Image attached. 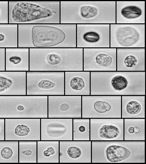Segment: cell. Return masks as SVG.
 Here are the masks:
<instances>
[{
    "mask_svg": "<svg viewBox=\"0 0 146 164\" xmlns=\"http://www.w3.org/2000/svg\"><path fill=\"white\" fill-rule=\"evenodd\" d=\"M18 25V47H76V24Z\"/></svg>",
    "mask_w": 146,
    "mask_h": 164,
    "instance_id": "cell-1",
    "label": "cell"
},
{
    "mask_svg": "<svg viewBox=\"0 0 146 164\" xmlns=\"http://www.w3.org/2000/svg\"><path fill=\"white\" fill-rule=\"evenodd\" d=\"M91 95H145V71H91Z\"/></svg>",
    "mask_w": 146,
    "mask_h": 164,
    "instance_id": "cell-2",
    "label": "cell"
},
{
    "mask_svg": "<svg viewBox=\"0 0 146 164\" xmlns=\"http://www.w3.org/2000/svg\"><path fill=\"white\" fill-rule=\"evenodd\" d=\"M29 71H83V48H30Z\"/></svg>",
    "mask_w": 146,
    "mask_h": 164,
    "instance_id": "cell-3",
    "label": "cell"
},
{
    "mask_svg": "<svg viewBox=\"0 0 146 164\" xmlns=\"http://www.w3.org/2000/svg\"><path fill=\"white\" fill-rule=\"evenodd\" d=\"M9 23H60V1H8Z\"/></svg>",
    "mask_w": 146,
    "mask_h": 164,
    "instance_id": "cell-4",
    "label": "cell"
},
{
    "mask_svg": "<svg viewBox=\"0 0 146 164\" xmlns=\"http://www.w3.org/2000/svg\"><path fill=\"white\" fill-rule=\"evenodd\" d=\"M42 96H0V118H42L46 110Z\"/></svg>",
    "mask_w": 146,
    "mask_h": 164,
    "instance_id": "cell-5",
    "label": "cell"
},
{
    "mask_svg": "<svg viewBox=\"0 0 146 164\" xmlns=\"http://www.w3.org/2000/svg\"><path fill=\"white\" fill-rule=\"evenodd\" d=\"M26 95H64V72L26 71Z\"/></svg>",
    "mask_w": 146,
    "mask_h": 164,
    "instance_id": "cell-6",
    "label": "cell"
},
{
    "mask_svg": "<svg viewBox=\"0 0 146 164\" xmlns=\"http://www.w3.org/2000/svg\"><path fill=\"white\" fill-rule=\"evenodd\" d=\"M5 119V140H40L41 118H6Z\"/></svg>",
    "mask_w": 146,
    "mask_h": 164,
    "instance_id": "cell-7",
    "label": "cell"
},
{
    "mask_svg": "<svg viewBox=\"0 0 146 164\" xmlns=\"http://www.w3.org/2000/svg\"><path fill=\"white\" fill-rule=\"evenodd\" d=\"M99 12L91 2L60 1V24H94Z\"/></svg>",
    "mask_w": 146,
    "mask_h": 164,
    "instance_id": "cell-8",
    "label": "cell"
},
{
    "mask_svg": "<svg viewBox=\"0 0 146 164\" xmlns=\"http://www.w3.org/2000/svg\"><path fill=\"white\" fill-rule=\"evenodd\" d=\"M116 48H83V71H116Z\"/></svg>",
    "mask_w": 146,
    "mask_h": 164,
    "instance_id": "cell-9",
    "label": "cell"
},
{
    "mask_svg": "<svg viewBox=\"0 0 146 164\" xmlns=\"http://www.w3.org/2000/svg\"><path fill=\"white\" fill-rule=\"evenodd\" d=\"M48 118H82V96H48Z\"/></svg>",
    "mask_w": 146,
    "mask_h": 164,
    "instance_id": "cell-10",
    "label": "cell"
},
{
    "mask_svg": "<svg viewBox=\"0 0 146 164\" xmlns=\"http://www.w3.org/2000/svg\"><path fill=\"white\" fill-rule=\"evenodd\" d=\"M73 118H41V141L73 140Z\"/></svg>",
    "mask_w": 146,
    "mask_h": 164,
    "instance_id": "cell-11",
    "label": "cell"
},
{
    "mask_svg": "<svg viewBox=\"0 0 146 164\" xmlns=\"http://www.w3.org/2000/svg\"><path fill=\"white\" fill-rule=\"evenodd\" d=\"M144 49L117 48L116 71H145Z\"/></svg>",
    "mask_w": 146,
    "mask_h": 164,
    "instance_id": "cell-12",
    "label": "cell"
},
{
    "mask_svg": "<svg viewBox=\"0 0 146 164\" xmlns=\"http://www.w3.org/2000/svg\"><path fill=\"white\" fill-rule=\"evenodd\" d=\"M26 95V71H0V96Z\"/></svg>",
    "mask_w": 146,
    "mask_h": 164,
    "instance_id": "cell-13",
    "label": "cell"
},
{
    "mask_svg": "<svg viewBox=\"0 0 146 164\" xmlns=\"http://www.w3.org/2000/svg\"><path fill=\"white\" fill-rule=\"evenodd\" d=\"M90 71L64 72V95H90Z\"/></svg>",
    "mask_w": 146,
    "mask_h": 164,
    "instance_id": "cell-14",
    "label": "cell"
},
{
    "mask_svg": "<svg viewBox=\"0 0 146 164\" xmlns=\"http://www.w3.org/2000/svg\"><path fill=\"white\" fill-rule=\"evenodd\" d=\"M94 24H77L76 29V47L104 48L100 43L102 32L94 29Z\"/></svg>",
    "mask_w": 146,
    "mask_h": 164,
    "instance_id": "cell-15",
    "label": "cell"
},
{
    "mask_svg": "<svg viewBox=\"0 0 146 164\" xmlns=\"http://www.w3.org/2000/svg\"><path fill=\"white\" fill-rule=\"evenodd\" d=\"M5 49V71H29V48L17 47Z\"/></svg>",
    "mask_w": 146,
    "mask_h": 164,
    "instance_id": "cell-16",
    "label": "cell"
},
{
    "mask_svg": "<svg viewBox=\"0 0 146 164\" xmlns=\"http://www.w3.org/2000/svg\"><path fill=\"white\" fill-rule=\"evenodd\" d=\"M86 142L78 141H59V163L82 162L84 145Z\"/></svg>",
    "mask_w": 146,
    "mask_h": 164,
    "instance_id": "cell-17",
    "label": "cell"
},
{
    "mask_svg": "<svg viewBox=\"0 0 146 164\" xmlns=\"http://www.w3.org/2000/svg\"><path fill=\"white\" fill-rule=\"evenodd\" d=\"M114 29V39L116 43L114 48H137L140 39V33L137 29L131 26L130 24H118Z\"/></svg>",
    "mask_w": 146,
    "mask_h": 164,
    "instance_id": "cell-18",
    "label": "cell"
},
{
    "mask_svg": "<svg viewBox=\"0 0 146 164\" xmlns=\"http://www.w3.org/2000/svg\"><path fill=\"white\" fill-rule=\"evenodd\" d=\"M37 163H59V141H37Z\"/></svg>",
    "mask_w": 146,
    "mask_h": 164,
    "instance_id": "cell-19",
    "label": "cell"
},
{
    "mask_svg": "<svg viewBox=\"0 0 146 164\" xmlns=\"http://www.w3.org/2000/svg\"><path fill=\"white\" fill-rule=\"evenodd\" d=\"M18 46V25L0 24V48Z\"/></svg>",
    "mask_w": 146,
    "mask_h": 164,
    "instance_id": "cell-20",
    "label": "cell"
},
{
    "mask_svg": "<svg viewBox=\"0 0 146 164\" xmlns=\"http://www.w3.org/2000/svg\"><path fill=\"white\" fill-rule=\"evenodd\" d=\"M0 163H19V141H0Z\"/></svg>",
    "mask_w": 146,
    "mask_h": 164,
    "instance_id": "cell-21",
    "label": "cell"
},
{
    "mask_svg": "<svg viewBox=\"0 0 146 164\" xmlns=\"http://www.w3.org/2000/svg\"><path fill=\"white\" fill-rule=\"evenodd\" d=\"M37 141H19V163H37Z\"/></svg>",
    "mask_w": 146,
    "mask_h": 164,
    "instance_id": "cell-22",
    "label": "cell"
},
{
    "mask_svg": "<svg viewBox=\"0 0 146 164\" xmlns=\"http://www.w3.org/2000/svg\"><path fill=\"white\" fill-rule=\"evenodd\" d=\"M89 119L73 118L72 136L73 141H85L88 140V131H86Z\"/></svg>",
    "mask_w": 146,
    "mask_h": 164,
    "instance_id": "cell-23",
    "label": "cell"
},
{
    "mask_svg": "<svg viewBox=\"0 0 146 164\" xmlns=\"http://www.w3.org/2000/svg\"><path fill=\"white\" fill-rule=\"evenodd\" d=\"M107 159L111 162H117L129 157L131 152L126 148L117 145L108 147L106 151Z\"/></svg>",
    "mask_w": 146,
    "mask_h": 164,
    "instance_id": "cell-24",
    "label": "cell"
},
{
    "mask_svg": "<svg viewBox=\"0 0 146 164\" xmlns=\"http://www.w3.org/2000/svg\"><path fill=\"white\" fill-rule=\"evenodd\" d=\"M120 13L125 19L130 20L138 18L142 15L143 11L138 6L130 5L122 8Z\"/></svg>",
    "mask_w": 146,
    "mask_h": 164,
    "instance_id": "cell-25",
    "label": "cell"
},
{
    "mask_svg": "<svg viewBox=\"0 0 146 164\" xmlns=\"http://www.w3.org/2000/svg\"><path fill=\"white\" fill-rule=\"evenodd\" d=\"M119 129L112 125H105L100 129L99 132L100 137L103 138L110 139L116 137L119 134Z\"/></svg>",
    "mask_w": 146,
    "mask_h": 164,
    "instance_id": "cell-26",
    "label": "cell"
},
{
    "mask_svg": "<svg viewBox=\"0 0 146 164\" xmlns=\"http://www.w3.org/2000/svg\"><path fill=\"white\" fill-rule=\"evenodd\" d=\"M8 23V1H0V24Z\"/></svg>",
    "mask_w": 146,
    "mask_h": 164,
    "instance_id": "cell-27",
    "label": "cell"
},
{
    "mask_svg": "<svg viewBox=\"0 0 146 164\" xmlns=\"http://www.w3.org/2000/svg\"><path fill=\"white\" fill-rule=\"evenodd\" d=\"M141 106L139 102L135 101H129L126 106L127 112L130 114H136L140 112L141 110Z\"/></svg>",
    "mask_w": 146,
    "mask_h": 164,
    "instance_id": "cell-28",
    "label": "cell"
},
{
    "mask_svg": "<svg viewBox=\"0 0 146 164\" xmlns=\"http://www.w3.org/2000/svg\"><path fill=\"white\" fill-rule=\"evenodd\" d=\"M94 109L98 112L105 113L109 111L111 108L110 104L105 101H97L93 104Z\"/></svg>",
    "mask_w": 146,
    "mask_h": 164,
    "instance_id": "cell-29",
    "label": "cell"
},
{
    "mask_svg": "<svg viewBox=\"0 0 146 164\" xmlns=\"http://www.w3.org/2000/svg\"><path fill=\"white\" fill-rule=\"evenodd\" d=\"M5 119L0 118V141L5 140Z\"/></svg>",
    "mask_w": 146,
    "mask_h": 164,
    "instance_id": "cell-30",
    "label": "cell"
},
{
    "mask_svg": "<svg viewBox=\"0 0 146 164\" xmlns=\"http://www.w3.org/2000/svg\"><path fill=\"white\" fill-rule=\"evenodd\" d=\"M128 132L130 133H133L134 132V127H131L128 128Z\"/></svg>",
    "mask_w": 146,
    "mask_h": 164,
    "instance_id": "cell-31",
    "label": "cell"
},
{
    "mask_svg": "<svg viewBox=\"0 0 146 164\" xmlns=\"http://www.w3.org/2000/svg\"><path fill=\"white\" fill-rule=\"evenodd\" d=\"M134 132H135L136 133L140 131V129L137 127H135L134 128Z\"/></svg>",
    "mask_w": 146,
    "mask_h": 164,
    "instance_id": "cell-32",
    "label": "cell"
}]
</instances>
